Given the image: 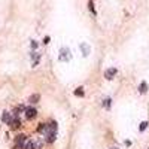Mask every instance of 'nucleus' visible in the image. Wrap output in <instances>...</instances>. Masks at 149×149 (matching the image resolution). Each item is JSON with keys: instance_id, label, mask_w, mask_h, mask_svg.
<instances>
[{"instance_id": "f257e3e1", "label": "nucleus", "mask_w": 149, "mask_h": 149, "mask_svg": "<svg viewBox=\"0 0 149 149\" xmlns=\"http://www.w3.org/2000/svg\"><path fill=\"white\" fill-rule=\"evenodd\" d=\"M57 130H58V125H57V121H49L46 124V130H45V142L46 143H54L55 139H57Z\"/></svg>"}, {"instance_id": "f03ea898", "label": "nucleus", "mask_w": 149, "mask_h": 149, "mask_svg": "<svg viewBox=\"0 0 149 149\" xmlns=\"http://www.w3.org/2000/svg\"><path fill=\"white\" fill-rule=\"evenodd\" d=\"M22 113H24V116H26L27 121H33L35 118H37V109L33 107V106H26Z\"/></svg>"}, {"instance_id": "7ed1b4c3", "label": "nucleus", "mask_w": 149, "mask_h": 149, "mask_svg": "<svg viewBox=\"0 0 149 149\" xmlns=\"http://www.w3.org/2000/svg\"><path fill=\"white\" fill-rule=\"evenodd\" d=\"M58 60L61 63H69L72 60V52L67 46H63L60 49V55H58Z\"/></svg>"}, {"instance_id": "20e7f679", "label": "nucleus", "mask_w": 149, "mask_h": 149, "mask_svg": "<svg viewBox=\"0 0 149 149\" xmlns=\"http://www.w3.org/2000/svg\"><path fill=\"white\" fill-rule=\"evenodd\" d=\"M12 115V113H10ZM9 128L10 130H14V131H17V130H19L21 128V121H19V116H17V115H12V118H10V121H9Z\"/></svg>"}, {"instance_id": "39448f33", "label": "nucleus", "mask_w": 149, "mask_h": 149, "mask_svg": "<svg viewBox=\"0 0 149 149\" xmlns=\"http://www.w3.org/2000/svg\"><path fill=\"white\" fill-rule=\"evenodd\" d=\"M116 73H118V69H115V67H110V69H107L105 72V78L107 81H112V79L116 76Z\"/></svg>"}, {"instance_id": "423d86ee", "label": "nucleus", "mask_w": 149, "mask_h": 149, "mask_svg": "<svg viewBox=\"0 0 149 149\" xmlns=\"http://www.w3.org/2000/svg\"><path fill=\"white\" fill-rule=\"evenodd\" d=\"M27 140H28V136L24 134V133H21V134H18V136L14 137V143H26Z\"/></svg>"}, {"instance_id": "0eeeda50", "label": "nucleus", "mask_w": 149, "mask_h": 149, "mask_svg": "<svg viewBox=\"0 0 149 149\" xmlns=\"http://www.w3.org/2000/svg\"><path fill=\"white\" fill-rule=\"evenodd\" d=\"M79 48H81V51H82V55H84V57H88L89 52H91V48H89V45L88 43H81L79 45Z\"/></svg>"}, {"instance_id": "6e6552de", "label": "nucleus", "mask_w": 149, "mask_h": 149, "mask_svg": "<svg viewBox=\"0 0 149 149\" xmlns=\"http://www.w3.org/2000/svg\"><path fill=\"white\" fill-rule=\"evenodd\" d=\"M39 100H40V94H39V93H35V94H31V96L28 97V103H30V105L39 103Z\"/></svg>"}, {"instance_id": "1a4fd4ad", "label": "nucleus", "mask_w": 149, "mask_h": 149, "mask_svg": "<svg viewBox=\"0 0 149 149\" xmlns=\"http://www.w3.org/2000/svg\"><path fill=\"white\" fill-rule=\"evenodd\" d=\"M73 96L79 97V98L85 97V89H84V87H78L76 89H73Z\"/></svg>"}, {"instance_id": "9d476101", "label": "nucleus", "mask_w": 149, "mask_h": 149, "mask_svg": "<svg viewBox=\"0 0 149 149\" xmlns=\"http://www.w3.org/2000/svg\"><path fill=\"white\" fill-rule=\"evenodd\" d=\"M148 82H145V81H142L140 82V85H139V93L140 94H146L148 93Z\"/></svg>"}, {"instance_id": "9b49d317", "label": "nucleus", "mask_w": 149, "mask_h": 149, "mask_svg": "<svg viewBox=\"0 0 149 149\" xmlns=\"http://www.w3.org/2000/svg\"><path fill=\"white\" fill-rule=\"evenodd\" d=\"M10 118H12V115L9 113L8 110H5V112L2 113V122H5V124H9V121H10Z\"/></svg>"}, {"instance_id": "f8f14e48", "label": "nucleus", "mask_w": 149, "mask_h": 149, "mask_svg": "<svg viewBox=\"0 0 149 149\" xmlns=\"http://www.w3.org/2000/svg\"><path fill=\"white\" fill-rule=\"evenodd\" d=\"M110 106H112V98L106 97L105 100H103V107H105L106 110H110Z\"/></svg>"}, {"instance_id": "ddd939ff", "label": "nucleus", "mask_w": 149, "mask_h": 149, "mask_svg": "<svg viewBox=\"0 0 149 149\" xmlns=\"http://www.w3.org/2000/svg\"><path fill=\"white\" fill-rule=\"evenodd\" d=\"M45 130H46V124L45 122H40L36 127V133H39V134H45Z\"/></svg>"}, {"instance_id": "4468645a", "label": "nucleus", "mask_w": 149, "mask_h": 149, "mask_svg": "<svg viewBox=\"0 0 149 149\" xmlns=\"http://www.w3.org/2000/svg\"><path fill=\"white\" fill-rule=\"evenodd\" d=\"M24 107H26L24 105H19V106H17V107L14 109V112H12V115H17V116H19V113H22V112H24Z\"/></svg>"}, {"instance_id": "2eb2a0df", "label": "nucleus", "mask_w": 149, "mask_h": 149, "mask_svg": "<svg viewBox=\"0 0 149 149\" xmlns=\"http://www.w3.org/2000/svg\"><path fill=\"white\" fill-rule=\"evenodd\" d=\"M88 9H89V12H91L93 15H97L96 8H94V2H93V0H88Z\"/></svg>"}, {"instance_id": "dca6fc26", "label": "nucleus", "mask_w": 149, "mask_h": 149, "mask_svg": "<svg viewBox=\"0 0 149 149\" xmlns=\"http://www.w3.org/2000/svg\"><path fill=\"white\" fill-rule=\"evenodd\" d=\"M42 146H43V140L37 137V140H35V149H42Z\"/></svg>"}, {"instance_id": "f3484780", "label": "nucleus", "mask_w": 149, "mask_h": 149, "mask_svg": "<svg viewBox=\"0 0 149 149\" xmlns=\"http://www.w3.org/2000/svg\"><path fill=\"white\" fill-rule=\"evenodd\" d=\"M24 149H35V140H27L24 143Z\"/></svg>"}, {"instance_id": "a211bd4d", "label": "nucleus", "mask_w": 149, "mask_h": 149, "mask_svg": "<svg viewBox=\"0 0 149 149\" xmlns=\"http://www.w3.org/2000/svg\"><path fill=\"white\" fill-rule=\"evenodd\" d=\"M148 125H149L148 121H143V122H140V127H139V130H140V131H145V130L148 128Z\"/></svg>"}, {"instance_id": "6ab92c4d", "label": "nucleus", "mask_w": 149, "mask_h": 149, "mask_svg": "<svg viewBox=\"0 0 149 149\" xmlns=\"http://www.w3.org/2000/svg\"><path fill=\"white\" fill-rule=\"evenodd\" d=\"M30 57H31L33 61H35V60H37V58H40V54L36 52V51H31V52H30Z\"/></svg>"}, {"instance_id": "aec40b11", "label": "nucleus", "mask_w": 149, "mask_h": 149, "mask_svg": "<svg viewBox=\"0 0 149 149\" xmlns=\"http://www.w3.org/2000/svg\"><path fill=\"white\" fill-rule=\"evenodd\" d=\"M30 46H31V51H36V49L39 48V43H37L36 40H31V42H30Z\"/></svg>"}, {"instance_id": "412c9836", "label": "nucleus", "mask_w": 149, "mask_h": 149, "mask_svg": "<svg viewBox=\"0 0 149 149\" xmlns=\"http://www.w3.org/2000/svg\"><path fill=\"white\" fill-rule=\"evenodd\" d=\"M12 149H24V143H14Z\"/></svg>"}, {"instance_id": "4be33fe9", "label": "nucleus", "mask_w": 149, "mask_h": 149, "mask_svg": "<svg viewBox=\"0 0 149 149\" xmlns=\"http://www.w3.org/2000/svg\"><path fill=\"white\" fill-rule=\"evenodd\" d=\"M51 42V37L49 36H45V39H43V43H49Z\"/></svg>"}, {"instance_id": "5701e85b", "label": "nucleus", "mask_w": 149, "mask_h": 149, "mask_svg": "<svg viewBox=\"0 0 149 149\" xmlns=\"http://www.w3.org/2000/svg\"><path fill=\"white\" fill-rule=\"evenodd\" d=\"M39 61H40V58H37V60H35V61H33V67H36V66L39 64Z\"/></svg>"}, {"instance_id": "b1692460", "label": "nucleus", "mask_w": 149, "mask_h": 149, "mask_svg": "<svg viewBox=\"0 0 149 149\" xmlns=\"http://www.w3.org/2000/svg\"><path fill=\"white\" fill-rule=\"evenodd\" d=\"M125 146H131V142H130V140H125Z\"/></svg>"}, {"instance_id": "393cba45", "label": "nucleus", "mask_w": 149, "mask_h": 149, "mask_svg": "<svg viewBox=\"0 0 149 149\" xmlns=\"http://www.w3.org/2000/svg\"><path fill=\"white\" fill-rule=\"evenodd\" d=\"M110 149H118V148H110Z\"/></svg>"}]
</instances>
